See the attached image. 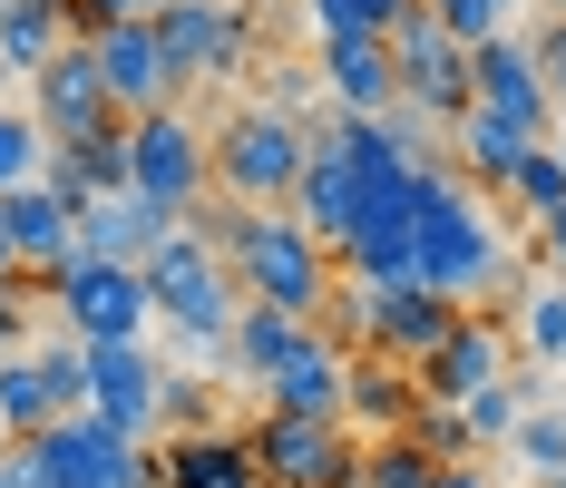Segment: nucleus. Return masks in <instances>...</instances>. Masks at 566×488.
Instances as JSON below:
<instances>
[{
	"label": "nucleus",
	"instance_id": "obj_17",
	"mask_svg": "<svg viewBox=\"0 0 566 488\" xmlns=\"http://www.w3.org/2000/svg\"><path fill=\"white\" fill-rule=\"evenodd\" d=\"M264 401H274V411H323V420H342V401H352V342L313 323L274 372H264Z\"/></svg>",
	"mask_w": 566,
	"mask_h": 488
},
{
	"label": "nucleus",
	"instance_id": "obj_40",
	"mask_svg": "<svg viewBox=\"0 0 566 488\" xmlns=\"http://www.w3.org/2000/svg\"><path fill=\"white\" fill-rule=\"evenodd\" d=\"M537 264L566 273V206H547V216H537Z\"/></svg>",
	"mask_w": 566,
	"mask_h": 488
},
{
	"label": "nucleus",
	"instance_id": "obj_46",
	"mask_svg": "<svg viewBox=\"0 0 566 488\" xmlns=\"http://www.w3.org/2000/svg\"><path fill=\"white\" fill-rule=\"evenodd\" d=\"M547 10H566V0H547Z\"/></svg>",
	"mask_w": 566,
	"mask_h": 488
},
{
	"label": "nucleus",
	"instance_id": "obj_38",
	"mask_svg": "<svg viewBox=\"0 0 566 488\" xmlns=\"http://www.w3.org/2000/svg\"><path fill=\"white\" fill-rule=\"evenodd\" d=\"M527 50H537V79H547V98L566 108V10H547V30H537Z\"/></svg>",
	"mask_w": 566,
	"mask_h": 488
},
{
	"label": "nucleus",
	"instance_id": "obj_36",
	"mask_svg": "<svg viewBox=\"0 0 566 488\" xmlns=\"http://www.w3.org/2000/svg\"><path fill=\"white\" fill-rule=\"evenodd\" d=\"M167 430H216V391L167 362Z\"/></svg>",
	"mask_w": 566,
	"mask_h": 488
},
{
	"label": "nucleus",
	"instance_id": "obj_23",
	"mask_svg": "<svg viewBox=\"0 0 566 488\" xmlns=\"http://www.w3.org/2000/svg\"><path fill=\"white\" fill-rule=\"evenodd\" d=\"M410 411H420V372H410L400 352H371V342H361V352H352V401H342V420L381 439V430H410Z\"/></svg>",
	"mask_w": 566,
	"mask_h": 488
},
{
	"label": "nucleus",
	"instance_id": "obj_6",
	"mask_svg": "<svg viewBox=\"0 0 566 488\" xmlns=\"http://www.w3.org/2000/svg\"><path fill=\"white\" fill-rule=\"evenodd\" d=\"M50 283V303H59V323L78 332V342H137V332L157 323V293H147V273L137 264H117V255H69L59 273H40Z\"/></svg>",
	"mask_w": 566,
	"mask_h": 488
},
{
	"label": "nucleus",
	"instance_id": "obj_44",
	"mask_svg": "<svg viewBox=\"0 0 566 488\" xmlns=\"http://www.w3.org/2000/svg\"><path fill=\"white\" fill-rule=\"evenodd\" d=\"M10 79H20V69H10V50H0V98H10Z\"/></svg>",
	"mask_w": 566,
	"mask_h": 488
},
{
	"label": "nucleus",
	"instance_id": "obj_10",
	"mask_svg": "<svg viewBox=\"0 0 566 488\" xmlns=\"http://www.w3.org/2000/svg\"><path fill=\"white\" fill-rule=\"evenodd\" d=\"M88 411L127 439L167 430V362L147 352V332L137 342H88Z\"/></svg>",
	"mask_w": 566,
	"mask_h": 488
},
{
	"label": "nucleus",
	"instance_id": "obj_1",
	"mask_svg": "<svg viewBox=\"0 0 566 488\" xmlns=\"http://www.w3.org/2000/svg\"><path fill=\"white\" fill-rule=\"evenodd\" d=\"M400 216H410V235H420V283H440L459 313H469V303L509 313V293L527 283V255L509 245V225H489L479 186H469L450 157H420Z\"/></svg>",
	"mask_w": 566,
	"mask_h": 488
},
{
	"label": "nucleus",
	"instance_id": "obj_32",
	"mask_svg": "<svg viewBox=\"0 0 566 488\" xmlns=\"http://www.w3.org/2000/svg\"><path fill=\"white\" fill-rule=\"evenodd\" d=\"M40 166H50V127L0 98V196H10V186H40Z\"/></svg>",
	"mask_w": 566,
	"mask_h": 488
},
{
	"label": "nucleus",
	"instance_id": "obj_34",
	"mask_svg": "<svg viewBox=\"0 0 566 488\" xmlns=\"http://www.w3.org/2000/svg\"><path fill=\"white\" fill-rule=\"evenodd\" d=\"M459 411H469V430H479V449H509V430H517V411H527V381H479V391H469V401H459Z\"/></svg>",
	"mask_w": 566,
	"mask_h": 488
},
{
	"label": "nucleus",
	"instance_id": "obj_2",
	"mask_svg": "<svg viewBox=\"0 0 566 488\" xmlns=\"http://www.w3.org/2000/svg\"><path fill=\"white\" fill-rule=\"evenodd\" d=\"M196 225L226 245V264H234V283H244V303H283V313H333V283H342V255L313 235V225L293 216V206H196Z\"/></svg>",
	"mask_w": 566,
	"mask_h": 488
},
{
	"label": "nucleus",
	"instance_id": "obj_43",
	"mask_svg": "<svg viewBox=\"0 0 566 488\" xmlns=\"http://www.w3.org/2000/svg\"><path fill=\"white\" fill-rule=\"evenodd\" d=\"M117 10H137V20H157V10H167V0H117Z\"/></svg>",
	"mask_w": 566,
	"mask_h": 488
},
{
	"label": "nucleus",
	"instance_id": "obj_21",
	"mask_svg": "<svg viewBox=\"0 0 566 488\" xmlns=\"http://www.w3.org/2000/svg\"><path fill=\"white\" fill-rule=\"evenodd\" d=\"M167 225H176V216L157 206V196L108 186V196H88V206H78V245H88V255H117V264H147Z\"/></svg>",
	"mask_w": 566,
	"mask_h": 488
},
{
	"label": "nucleus",
	"instance_id": "obj_11",
	"mask_svg": "<svg viewBox=\"0 0 566 488\" xmlns=\"http://www.w3.org/2000/svg\"><path fill=\"white\" fill-rule=\"evenodd\" d=\"M509 362H517V332H509V313H489V303H469L410 372H420V401H469L479 381H509Z\"/></svg>",
	"mask_w": 566,
	"mask_h": 488
},
{
	"label": "nucleus",
	"instance_id": "obj_45",
	"mask_svg": "<svg viewBox=\"0 0 566 488\" xmlns=\"http://www.w3.org/2000/svg\"><path fill=\"white\" fill-rule=\"evenodd\" d=\"M0 362H10V342H0Z\"/></svg>",
	"mask_w": 566,
	"mask_h": 488
},
{
	"label": "nucleus",
	"instance_id": "obj_24",
	"mask_svg": "<svg viewBox=\"0 0 566 488\" xmlns=\"http://www.w3.org/2000/svg\"><path fill=\"white\" fill-rule=\"evenodd\" d=\"M527 147H537V137H527V127H509V117H489L479 98L450 117V166L479 186V196H499V186L517 176V157H527Z\"/></svg>",
	"mask_w": 566,
	"mask_h": 488
},
{
	"label": "nucleus",
	"instance_id": "obj_19",
	"mask_svg": "<svg viewBox=\"0 0 566 488\" xmlns=\"http://www.w3.org/2000/svg\"><path fill=\"white\" fill-rule=\"evenodd\" d=\"M313 79H323V98H333V108H352V117L400 108V59H391V40H323Z\"/></svg>",
	"mask_w": 566,
	"mask_h": 488
},
{
	"label": "nucleus",
	"instance_id": "obj_26",
	"mask_svg": "<svg viewBox=\"0 0 566 488\" xmlns=\"http://www.w3.org/2000/svg\"><path fill=\"white\" fill-rule=\"evenodd\" d=\"M303 332H313V313H283V303H244V313H234V332H226V372H234V381H264L283 352L303 342Z\"/></svg>",
	"mask_w": 566,
	"mask_h": 488
},
{
	"label": "nucleus",
	"instance_id": "obj_42",
	"mask_svg": "<svg viewBox=\"0 0 566 488\" xmlns=\"http://www.w3.org/2000/svg\"><path fill=\"white\" fill-rule=\"evenodd\" d=\"M20 273V245H10V216H0V283Z\"/></svg>",
	"mask_w": 566,
	"mask_h": 488
},
{
	"label": "nucleus",
	"instance_id": "obj_14",
	"mask_svg": "<svg viewBox=\"0 0 566 488\" xmlns=\"http://www.w3.org/2000/svg\"><path fill=\"white\" fill-rule=\"evenodd\" d=\"M88 50H98V79H108V98H117L127 117H147V108H167V98H186V79H176L167 30H157V20H137V10H127V20H108V30L88 40Z\"/></svg>",
	"mask_w": 566,
	"mask_h": 488
},
{
	"label": "nucleus",
	"instance_id": "obj_15",
	"mask_svg": "<svg viewBox=\"0 0 566 488\" xmlns=\"http://www.w3.org/2000/svg\"><path fill=\"white\" fill-rule=\"evenodd\" d=\"M157 30H167L176 79H234L244 50H254V20H244L234 0H167V10H157Z\"/></svg>",
	"mask_w": 566,
	"mask_h": 488
},
{
	"label": "nucleus",
	"instance_id": "obj_35",
	"mask_svg": "<svg viewBox=\"0 0 566 488\" xmlns=\"http://www.w3.org/2000/svg\"><path fill=\"white\" fill-rule=\"evenodd\" d=\"M410 439H420L430 459H479V430H469L459 401H420V411H410Z\"/></svg>",
	"mask_w": 566,
	"mask_h": 488
},
{
	"label": "nucleus",
	"instance_id": "obj_31",
	"mask_svg": "<svg viewBox=\"0 0 566 488\" xmlns=\"http://www.w3.org/2000/svg\"><path fill=\"white\" fill-rule=\"evenodd\" d=\"M450 469V459H430L410 430H381V439H361V488H430Z\"/></svg>",
	"mask_w": 566,
	"mask_h": 488
},
{
	"label": "nucleus",
	"instance_id": "obj_22",
	"mask_svg": "<svg viewBox=\"0 0 566 488\" xmlns=\"http://www.w3.org/2000/svg\"><path fill=\"white\" fill-rule=\"evenodd\" d=\"M0 216H10L20 273H59L69 255H78V206H69L59 186H10V196H0Z\"/></svg>",
	"mask_w": 566,
	"mask_h": 488
},
{
	"label": "nucleus",
	"instance_id": "obj_9",
	"mask_svg": "<svg viewBox=\"0 0 566 488\" xmlns=\"http://www.w3.org/2000/svg\"><path fill=\"white\" fill-rule=\"evenodd\" d=\"M391 59H400V98L430 117V127H450L469 108V40H459L430 0H410L391 20Z\"/></svg>",
	"mask_w": 566,
	"mask_h": 488
},
{
	"label": "nucleus",
	"instance_id": "obj_3",
	"mask_svg": "<svg viewBox=\"0 0 566 488\" xmlns=\"http://www.w3.org/2000/svg\"><path fill=\"white\" fill-rule=\"evenodd\" d=\"M137 273H147V293H157V323H176V342H186L196 362H226V332H234V313H244V283H234L226 245L196 216H176Z\"/></svg>",
	"mask_w": 566,
	"mask_h": 488
},
{
	"label": "nucleus",
	"instance_id": "obj_33",
	"mask_svg": "<svg viewBox=\"0 0 566 488\" xmlns=\"http://www.w3.org/2000/svg\"><path fill=\"white\" fill-rule=\"evenodd\" d=\"M303 10H313V40H391L410 0H303Z\"/></svg>",
	"mask_w": 566,
	"mask_h": 488
},
{
	"label": "nucleus",
	"instance_id": "obj_5",
	"mask_svg": "<svg viewBox=\"0 0 566 488\" xmlns=\"http://www.w3.org/2000/svg\"><path fill=\"white\" fill-rule=\"evenodd\" d=\"M127 186L157 196L167 216H196L216 196V127H196L176 98L147 108V117H127Z\"/></svg>",
	"mask_w": 566,
	"mask_h": 488
},
{
	"label": "nucleus",
	"instance_id": "obj_16",
	"mask_svg": "<svg viewBox=\"0 0 566 488\" xmlns=\"http://www.w3.org/2000/svg\"><path fill=\"white\" fill-rule=\"evenodd\" d=\"M283 206L313 225L333 255L352 245V235H361V166L342 157V137H333V127H313V157H303V176H293V196H283Z\"/></svg>",
	"mask_w": 566,
	"mask_h": 488
},
{
	"label": "nucleus",
	"instance_id": "obj_39",
	"mask_svg": "<svg viewBox=\"0 0 566 488\" xmlns=\"http://www.w3.org/2000/svg\"><path fill=\"white\" fill-rule=\"evenodd\" d=\"M0 488H50V459H40V430L0 439Z\"/></svg>",
	"mask_w": 566,
	"mask_h": 488
},
{
	"label": "nucleus",
	"instance_id": "obj_47",
	"mask_svg": "<svg viewBox=\"0 0 566 488\" xmlns=\"http://www.w3.org/2000/svg\"><path fill=\"white\" fill-rule=\"evenodd\" d=\"M0 10H10V0H0Z\"/></svg>",
	"mask_w": 566,
	"mask_h": 488
},
{
	"label": "nucleus",
	"instance_id": "obj_25",
	"mask_svg": "<svg viewBox=\"0 0 566 488\" xmlns=\"http://www.w3.org/2000/svg\"><path fill=\"white\" fill-rule=\"evenodd\" d=\"M509 332L527 362H547V372H566V273H527L509 293Z\"/></svg>",
	"mask_w": 566,
	"mask_h": 488
},
{
	"label": "nucleus",
	"instance_id": "obj_20",
	"mask_svg": "<svg viewBox=\"0 0 566 488\" xmlns=\"http://www.w3.org/2000/svg\"><path fill=\"white\" fill-rule=\"evenodd\" d=\"M459 323V303L440 283H371V352H400V362H420L440 332Z\"/></svg>",
	"mask_w": 566,
	"mask_h": 488
},
{
	"label": "nucleus",
	"instance_id": "obj_41",
	"mask_svg": "<svg viewBox=\"0 0 566 488\" xmlns=\"http://www.w3.org/2000/svg\"><path fill=\"white\" fill-rule=\"evenodd\" d=\"M430 488H499V479H489V469H469V459H450V469H440Z\"/></svg>",
	"mask_w": 566,
	"mask_h": 488
},
{
	"label": "nucleus",
	"instance_id": "obj_7",
	"mask_svg": "<svg viewBox=\"0 0 566 488\" xmlns=\"http://www.w3.org/2000/svg\"><path fill=\"white\" fill-rule=\"evenodd\" d=\"M254 459H264V488H361V439H352V420H323V411L264 401Z\"/></svg>",
	"mask_w": 566,
	"mask_h": 488
},
{
	"label": "nucleus",
	"instance_id": "obj_13",
	"mask_svg": "<svg viewBox=\"0 0 566 488\" xmlns=\"http://www.w3.org/2000/svg\"><path fill=\"white\" fill-rule=\"evenodd\" d=\"M469 98L489 117H509L527 137H557V98H547V79H537V50L499 30V40H469Z\"/></svg>",
	"mask_w": 566,
	"mask_h": 488
},
{
	"label": "nucleus",
	"instance_id": "obj_18",
	"mask_svg": "<svg viewBox=\"0 0 566 488\" xmlns=\"http://www.w3.org/2000/svg\"><path fill=\"white\" fill-rule=\"evenodd\" d=\"M157 479L167 488H264V459H254V430H167Z\"/></svg>",
	"mask_w": 566,
	"mask_h": 488
},
{
	"label": "nucleus",
	"instance_id": "obj_8",
	"mask_svg": "<svg viewBox=\"0 0 566 488\" xmlns=\"http://www.w3.org/2000/svg\"><path fill=\"white\" fill-rule=\"evenodd\" d=\"M40 459H50V488H167L157 479V439L108 430L98 411H59L40 430Z\"/></svg>",
	"mask_w": 566,
	"mask_h": 488
},
{
	"label": "nucleus",
	"instance_id": "obj_12",
	"mask_svg": "<svg viewBox=\"0 0 566 488\" xmlns=\"http://www.w3.org/2000/svg\"><path fill=\"white\" fill-rule=\"evenodd\" d=\"M30 117L50 127V147H78L88 127H108V117H127L108 98V79H98V50L88 40H59L40 69H30Z\"/></svg>",
	"mask_w": 566,
	"mask_h": 488
},
{
	"label": "nucleus",
	"instance_id": "obj_29",
	"mask_svg": "<svg viewBox=\"0 0 566 488\" xmlns=\"http://www.w3.org/2000/svg\"><path fill=\"white\" fill-rule=\"evenodd\" d=\"M499 206H509V216H547V206H566V147L557 137H537V147H527V157H517V176L509 186H499Z\"/></svg>",
	"mask_w": 566,
	"mask_h": 488
},
{
	"label": "nucleus",
	"instance_id": "obj_28",
	"mask_svg": "<svg viewBox=\"0 0 566 488\" xmlns=\"http://www.w3.org/2000/svg\"><path fill=\"white\" fill-rule=\"evenodd\" d=\"M509 459H517L537 488H566V401H527V411H517Z\"/></svg>",
	"mask_w": 566,
	"mask_h": 488
},
{
	"label": "nucleus",
	"instance_id": "obj_27",
	"mask_svg": "<svg viewBox=\"0 0 566 488\" xmlns=\"http://www.w3.org/2000/svg\"><path fill=\"white\" fill-rule=\"evenodd\" d=\"M50 420H59V381H50V362L20 342V352L0 362V430L30 439V430H50Z\"/></svg>",
	"mask_w": 566,
	"mask_h": 488
},
{
	"label": "nucleus",
	"instance_id": "obj_30",
	"mask_svg": "<svg viewBox=\"0 0 566 488\" xmlns=\"http://www.w3.org/2000/svg\"><path fill=\"white\" fill-rule=\"evenodd\" d=\"M59 40H69V10H59V0H10V10H0V50H10L20 79H30Z\"/></svg>",
	"mask_w": 566,
	"mask_h": 488
},
{
	"label": "nucleus",
	"instance_id": "obj_37",
	"mask_svg": "<svg viewBox=\"0 0 566 488\" xmlns=\"http://www.w3.org/2000/svg\"><path fill=\"white\" fill-rule=\"evenodd\" d=\"M430 10L450 20L459 40H499V30H509V20H517V0H430Z\"/></svg>",
	"mask_w": 566,
	"mask_h": 488
},
{
	"label": "nucleus",
	"instance_id": "obj_4",
	"mask_svg": "<svg viewBox=\"0 0 566 488\" xmlns=\"http://www.w3.org/2000/svg\"><path fill=\"white\" fill-rule=\"evenodd\" d=\"M303 157H313V127L293 108H234L216 127V196H234V206H283L293 176H303Z\"/></svg>",
	"mask_w": 566,
	"mask_h": 488
}]
</instances>
